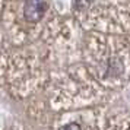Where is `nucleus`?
<instances>
[{
  "mask_svg": "<svg viewBox=\"0 0 130 130\" xmlns=\"http://www.w3.org/2000/svg\"><path fill=\"white\" fill-rule=\"evenodd\" d=\"M45 3L42 0H26L24 5V16L28 22H37L44 16Z\"/></svg>",
  "mask_w": 130,
  "mask_h": 130,
  "instance_id": "nucleus-1",
  "label": "nucleus"
},
{
  "mask_svg": "<svg viewBox=\"0 0 130 130\" xmlns=\"http://www.w3.org/2000/svg\"><path fill=\"white\" fill-rule=\"evenodd\" d=\"M124 70V64L123 61L118 59V57H112V59L108 60V66H107V76H120Z\"/></svg>",
  "mask_w": 130,
  "mask_h": 130,
  "instance_id": "nucleus-2",
  "label": "nucleus"
},
{
  "mask_svg": "<svg viewBox=\"0 0 130 130\" xmlns=\"http://www.w3.org/2000/svg\"><path fill=\"white\" fill-rule=\"evenodd\" d=\"M61 130H82V127L77 123H69V124H66V126H63Z\"/></svg>",
  "mask_w": 130,
  "mask_h": 130,
  "instance_id": "nucleus-3",
  "label": "nucleus"
}]
</instances>
